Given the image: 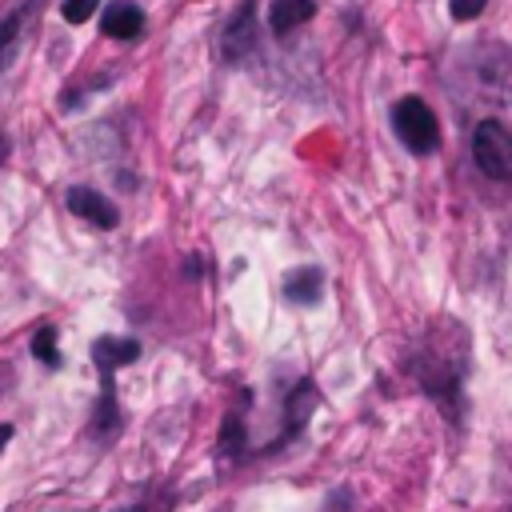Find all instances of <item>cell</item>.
Masks as SVG:
<instances>
[{
	"label": "cell",
	"instance_id": "1",
	"mask_svg": "<svg viewBox=\"0 0 512 512\" xmlns=\"http://www.w3.org/2000/svg\"><path fill=\"white\" fill-rule=\"evenodd\" d=\"M464 352H468V332L456 324L452 336L428 332L424 348L412 356V376L420 388L440 404L448 420H456V400H460V376H464Z\"/></svg>",
	"mask_w": 512,
	"mask_h": 512
},
{
	"label": "cell",
	"instance_id": "2",
	"mask_svg": "<svg viewBox=\"0 0 512 512\" xmlns=\"http://www.w3.org/2000/svg\"><path fill=\"white\" fill-rule=\"evenodd\" d=\"M392 128H396L400 144H404L412 156H428V152H436V144H440L436 116H432V108H428L420 96H404V100L392 104Z\"/></svg>",
	"mask_w": 512,
	"mask_h": 512
},
{
	"label": "cell",
	"instance_id": "3",
	"mask_svg": "<svg viewBox=\"0 0 512 512\" xmlns=\"http://www.w3.org/2000/svg\"><path fill=\"white\" fill-rule=\"evenodd\" d=\"M472 160L492 180H512V128L500 120H480L472 132Z\"/></svg>",
	"mask_w": 512,
	"mask_h": 512
},
{
	"label": "cell",
	"instance_id": "4",
	"mask_svg": "<svg viewBox=\"0 0 512 512\" xmlns=\"http://www.w3.org/2000/svg\"><path fill=\"white\" fill-rule=\"evenodd\" d=\"M256 48V0H240L220 28V60L240 64Z\"/></svg>",
	"mask_w": 512,
	"mask_h": 512
},
{
	"label": "cell",
	"instance_id": "5",
	"mask_svg": "<svg viewBox=\"0 0 512 512\" xmlns=\"http://www.w3.org/2000/svg\"><path fill=\"white\" fill-rule=\"evenodd\" d=\"M64 204H68V212H76L80 220H88L96 228H116L120 224V208L108 196H100L96 188H88V184H72L64 192Z\"/></svg>",
	"mask_w": 512,
	"mask_h": 512
},
{
	"label": "cell",
	"instance_id": "6",
	"mask_svg": "<svg viewBox=\"0 0 512 512\" xmlns=\"http://www.w3.org/2000/svg\"><path fill=\"white\" fill-rule=\"evenodd\" d=\"M124 428V416H120V404H116V384H112V372H100V396H96V408H92V420H88V436L100 440V444H112Z\"/></svg>",
	"mask_w": 512,
	"mask_h": 512
},
{
	"label": "cell",
	"instance_id": "7",
	"mask_svg": "<svg viewBox=\"0 0 512 512\" xmlns=\"http://www.w3.org/2000/svg\"><path fill=\"white\" fill-rule=\"evenodd\" d=\"M316 400H320V392H316V384L304 376V380L288 392V400H284V432H280V440H276L272 448H280V444H288V440H296V436H300V428L308 424V416H312ZM272 448H264V452H272Z\"/></svg>",
	"mask_w": 512,
	"mask_h": 512
},
{
	"label": "cell",
	"instance_id": "8",
	"mask_svg": "<svg viewBox=\"0 0 512 512\" xmlns=\"http://www.w3.org/2000/svg\"><path fill=\"white\" fill-rule=\"evenodd\" d=\"M100 28H104V36H112V40H132V36H140V28H144V8L132 4V0H112V4L104 8V16H100Z\"/></svg>",
	"mask_w": 512,
	"mask_h": 512
},
{
	"label": "cell",
	"instance_id": "9",
	"mask_svg": "<svg viewBox=\"0 0 512 512\" xmlns=\"http://www.w3.org/2000/svg\"><path fill=\"white\" fill-rule=\"evenodd\" d=\"M140 356V340L132 336H96L92 340V364L100 372H116L120 364H132Z\"/></svg>",
	"mask_w": 512,
	"mask_h": 512
},
{
	"label": "cell",
	"instance_id": "10",
	"mask_svg": "<svg viewBox=\"0 0 512 512\" xmlns=\"http://www.w3.org/2000/svg\"><path fill=\"white\" fill-rule=\"evenodd\" d=\"M308 16H316V0H272L268 4V28H272V36H288Z\"/></svg>",
	"mask_w": 512,
	"mask_h": 512
},
{
	"label": "cell",
	"instance_id": "11",
	"mask_svg": "<svg viewBox=\"0 0 512 512\" xmlns=\"http://www.w3.org/2000/svg\"><path fill=\"white\" fill-rule=\"evenodd\" d=\"M324 292V272L320 268H292L284 276V296L292 304H316Z\"/></svg>",
	"mask_w": 512,
	"mask_h": 512
},
{
	"label": "cell",
	"instance_id": "12",
	"mask_svg": "<svg viewBox=\"0 0 512 512\" xmlns=\"http://www.w3.org/2000/svg\"><path fill=\"white\" fill-rule=\"evenodd\" d=\"M216 448H220L228 460H240V456L248 452V432H244V416H240V408H236V412H228V416L220 420Z\"/></svg>",
	"mask_w": 512,
	"mask_h": 512
},
{
	"label": "cell",
	"instance_id": "13",
	"mask_svg": "<svg viewBox=\"0 0 512 512\" xmlns=\"http://www.w3.org/2000/svg\"><path fill=\"white\" fill-rule=\"evenodd\" d=\"M112 512H172V492L164 488H152V492H144V496H132V500H124V504H116Z\"/></svg>",
	"mask_w": 512,
	"mask_h": 512
},
{
	"label": "cell",
	"instance_id": "14",
	"mask_svg": "<svg viewBox=\"0 0 512 512\" xmlns=\"http://www.w3.org/2000/svg\"><path fill=\"white\" fill-rule=\"evenodd\" d=\"M28 348H32V356H36L40 364H48V368L60 364V352H56V328H52V324H40V328L32 332Z\"/></svg>",
	"mask_w": 512,
	"mask_h": 512
},
{
	"label": "cell",
	"instance_id": "15",
	"mask_svg": "<svg viewBox=\"0 0 512 512\" xmlns=\"http://www.w3.org/2000/svg\"><path fill=\"white\" fill-rule=\"evenodd\" d=\"M20 28H24V12H8V16L0 20V68H8V60H12V48H16V36H20Z\"/></svg>",
	"mask_w": 512,
	"mask_h": 512
},
{
	"label": "cell",
	"instance_id": "16",
	"mask_svg": "<svg viewBox=\"0 0 512 512\" xmlns=\"http://www.w3.org/2000/svg\"><path fill=\"white\" fill-rule=\"evenodd\" d=\"M96 8H100V0H64L60 4V16L68 24H84L88 16H96Z\"/></svg>",
	"mask_w": 512,
	"mask_h": 512
},
{
	"label": "cell",
	"instance_id": "17",
	"mask_svg": "<svg viewBox=\"0 0 512 512\" xmlns=\"http://www.w3.org/2000/svg\"><path fill=\"white\" fill-rule=\"evenodd\" d=\"M484 4H488V0H448V8H452L456 20H476V16L484 12Z\"/></svg>",
	"mask_w": 512,
	"mask_h": 512
},
{
	"label": "cell",
	"instance_id": "18",
	"mask_svg": "<svg viewBox=\"0 0 512 512\" xmlns=\"http://www.w3.org/2000/svg\"><path fill=\"white\" fill-rule=\"evenodd\" d=\"M12 432H16V428H12V424H0V452H4V448H8V440H12Z\"/></svg>",
	"mask_w": 512,
	"mask_h": 512
},
{
	"label": "cell",
	"instance_id": "19",
	"mask_svg": "<svg viewBox=\"0 0 512 512\" xmlns=\"http://www.w3.org/2000/svg\"><path fill=\"white\" fill-rule=\"evenodd\" d=\"M8 152H12V144H8V136H0V164L8 160Z\"/></svg>",
	"mask_w": 512,
	"mask_h": 512
},
{
	"label": "cell",
	"instance_id": "20",
	"mask_svg": "<svg viewBox=\"0 0 512 512\" xmlns=\"http://www.w3.org/2000/svg\"><path fill=\"white\" fill-rule=\"evenodd\" d=\"M508 512H512V508H508Z\"/></svg>",
	"mask_w": 512,
	"mask_h": 512
}]
</instances>
